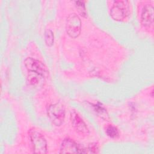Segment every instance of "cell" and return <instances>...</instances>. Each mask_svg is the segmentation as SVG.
<instances>
[{"mask_svg":"<svg viewBox=\"0 0 154 154\" xmlns=\"http://www.w3.org/2000/svg\"><path fill=\"white\" fill-rule=\"evenodd\" d=\"M89 152L90 153H97L99 152V147L97 144L96 143H92V144H90V145L88 146V148Z\"/></svg>","mask_w":154,"mask_h":154,"instance_id":"7c38bea8","label":"cell"},{"mask_svg":"<svg viewBox=\"0 0 154 154\" xmlns=\"http://www.w3.org/2000/svg\"><path fill=\"white\" fill-rule=\"evenodd\" d=\"M47 113L51 121L56 126H60L63 123L65 117V109L60 103L51 105L48 109Z\"/></svg>","mask_w":154,"mask_h":154,"instance_id":"3957f363","label":"cell"},{"mask_svg":"<svg viewBox=\"0 0 154 154\" xmlns=\"http://www.w3.org/2000/svg\"><path fill=\"white\" fill-rule=\"evenodd\" d=\"M24 63L29 72L36 73L43 78L46 76L48 74V70L46 66L38 60L32 58H27Z\"/></svg>","mask_w":154,"mask_h":154,"instance_id":"5b68a950","label":"cell"},{"mask_svg":"<svg viewBox=\"0 0 154 154\" xmlns=\"http://www.w3.org/2000/svg\"><path fill=\"white\" fill-rule=\"evenodd\" d=\"M32 150L34 153H45L47 152V143L41 133L35 129H31L29 132Z\"/></svg>","mask_w":154,"mask_h":154,"instance_id":"7a4b0ae2","label":"cell"},{"mask_svg":"<svg viewBox=\"0 0 154 154\" xmlns=\"http://www.w3.org/2000/svg\"><path fill=\"white\" fill-rule=\"evenodd\" d=\"M141 23L144 26L149 27L153 22V7L150 4H146L144 6L141 15Z\"/></svg>","mask_w":154,"mask_h":154,"instance_id":"ba28073f","label":"cell"},{"mask_svg":"<svg viewBox=\"0 0 154 154\" xmlns=\"http://www.w3.org/2000/svg\"><path fill=\"white\" fill-rule=\"evenodd\" d=\"M106 132L111 138H116L119 136V131L117 129L113 126H109L106 128Z\"/></svg>","mask_w":154,"mask_h":154,"instance_id":"8fae6325","label":"cell"},{"mask_svg":"<svg viewBox=\"0 0 154 154\" xmlns=\"http://www.w3.org/2000/svg\"><path fill=\"white\" fill-rule=\"evenodd\" d=\"M45 43L48 46H51L54 43V34L50 29H46L45 32Z\"/></svg>","mask_w":154,"mask_h":154,"instance_id":"9c48e42d","label":"cell"},{"mask_svg":"<svg viewBox=\"0 0 154 154\" xmlns=\"http://www.w3.org/2000/svg\"><path fill=\"white\" fill-rule=\"evenodd\" d=\"M60 153H87V151L84 148L81 147L80 145L75 143L73 140L66 138L64 139L60 147Z\"/></svg>","mask_w":154,"mask_h":154,"instance_id":"8992f818","label":"cell"},{"mask_svg":"<svg viewBox=\"0 0 154 154\" xmlns=\"http://www.w3.org/2000/svg\"><path fill=\"white\" fill-rule=\"evenodd\" d=\"M130 7L129 2L126 1H117L113 4L111 9V16L116 20H123L129 15Z\"/></svg>","mask_w":154,"mask_h":154,"instance_id":"6da1fadb","label":"cell"},{"mask_svg":"<svg viewBox=\"0 0 154 154\" xmlns=\"http://www.w3.org/2000/svg\"><path fill=\"white\" fill-rule=\"evenodd\" d=\"M81 22L79 16L75 13L70 14L67 18L66 29L67 33L72 38L77 37L81 32Z\"/></svg>","mask_w":154,"mask_h":154,"instance_id":"277c9868","label":"cell"},{"mask_svg":"<svg viewBox=\"0 0 154 154\" xmlns=\"http://www.w3.org/2000/svg\"><path fill=\"white\" fill-rule=\"evenodd\" d=\"M70 120L72 126L77 132L83 134H87L88 133V129L86 124L75 111L71 112Z\"/></svg>","mask_w":154,"mask_h":154,"instance_id":"52a82bcc","label":"cell"},{"mask_svg":"<svg viewBox=\"0 0 154 154\" xmlns=\"http://www.w3.org/2000/svg\"><path fill=\"white\" fill-rule=\"evenodd\" d=\"M76 7L78 10V13L82 17H86L87 16V11L85 7V5L82 1H76Z\"/></svg>","mask_w":154,"mask_h":154,"instance_id":"30bf717a","label":"cell"}]
</instances>
